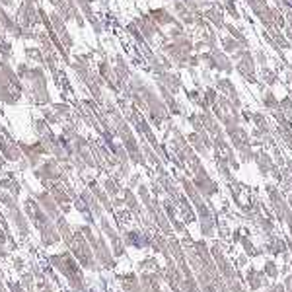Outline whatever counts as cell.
Listing matches in <instances>:
<instances>
[{"mask_svg": "<svg viewBox=\"0 0 292 292\" xmlns=\"http://www.w3.org/2000/svg\"><path fill=\"white\" fill-rule=\"evenodd\" d=\"M226 31H228V35H230V37H234V39L240 43V47H242V49H250V41H248L246 33H244L240 27H236L234 23H226Z\"/></svg>", "mask_w": 292, "mask_h": 292, "instance_id": "obj_6", "label": "cell"}, {"mask_svg": "<svg viewBox=\"0 0 292 292\" xmlns=\"http://www.w3.org/2000/svg\"><path fill=\"white\" fill-rule=\"evenodd\" d=\"M248 287H250V291H259L261 287H265L267 285V275L263 273V271H257V269H253V267H250V271H248Z\"/></svg>", "mask_w": 292, "mask_h": 292, "instance_id": "obj_4", "label": "cell"}, {"mask_svg": "<svg viewBox=\"0 0 292 292\" xmlns=\"http://www.w3.org/2000/svg\"><path fill=\"white\" fill-rule=\"evenodd\" d=\"M240 242H242V246L246 248V253H248V255H251V257H257V255H261V251H259V250H255V246H253V244H251V242L246 238V236H242V238H240Z\"/></svg>", "mask_w": 292, "mask_h": 292, "instance_id": "obj_12", "label": "cell"}, {"mask_svg": "<svg viewBox=\"0 0 292 292\" xmlns=\"http://www.w3.org/2000/svg\"><path fill=\"white\" fill-rule=\"evenodd\" d=\"M263 273H265L267 277H271V279H277V277H279V267H277V263H275V261H267Z\"/></svg>", "mask_w": 292, "mask_h": 292, "instance_id": "obj_13", "label": "cell"}, {"mask_svg": "<svg viewBox=\"0 0 292 292\" xmlns=\"http://www.w3.org/2000/svg\"><path fill=\"white\" fill-rule=\"evenodd\" d=\"M267 292H287V289H285L281 283H273V285L269 287V291Z\"/></svg>", "mask_w": 292, "mask_h": 292, "instance_id": "obj_15", "label": "cell"}, {"mask_svg": "<svg viewBox=\"0 0 292 292\" xmlns=\"http://www.w3.org/2000/svg\"><path fill=\"white\" fill-rule=\"evenodd\" d=\"M187 141L195 146V150H197L199 154H203V156H209V148L205 146V141H203V137H201L199 133H191V135L187 137Z\"/></svg>", "mask_w": 292, "mask_h": 292, "instance_id": "obj_9", "label": "cell"}, {"mask_svg": "<svg viewBox=\"0 0 292 292\" xmlns=\"http://www.w3.org/2000/svg\"><path fill=\"white\" fill-rule=\"evenodd\" d=\"M253 162L257 164V167H259V171L263 173V175H269L271 173V169L275 167V162H273V158L265 152V150H259V152H255V158H253Z\"/></svg>", "mask_w": 292, "mask_h": 292, "instance_id": "obj_5", "label": "cell"}, {"mask_svg": "<svg viewBox=\"0 0 292 292\" xmlns=\"http://www.w3.org/2000/svg\"><path fill=\"white\" fill-rule=\"evenodd\" d=\"M259 76H261V80H263L269 88H273V86L279 84V72H275V70H271V68H267V66H261Z\"/></svg>", "mask_w": 292, "mask_h": 292, "instance_id": "obj_7", "label": "cell"}, {"mask_svg": "<svg viewBox=\"0 0 292 292\" xmlns=\"http://www.w3.org/2000/svg\"><path fill=\"white\" fill-rule=\"evenodd\" d=\"M285 289H287V292H292V275H289V279L285 283Z\"/></svg>", "mask_w": 292, "mask_h": 292, "instance_id": "obj_16", "label": "cell"}, {"mask_svg": "<svg viewBox=\"0 0 292 292\" xmlns=\"http://www.w3.org/2000/svg\"><path fill=\"white\" fill-rule=\"evenodd\" d=\"M279 100H277V96L273 94V90H267L265 94H263V105H265V109H271V111H277L279 109Z\"/></svg>", "mask_w": 292, "mask_h": 292, "instance_id": "obj_10", "label": "cell"}, {"mask_svg": "<svg viewBox=\"0 0 292 292\" xmlns=\"http://www.w3.org/2000/svg\"><path fill=\"white\" fill-rule=\"evenodd\" d=\"M240 263H242V265H246V263H248V257H246V255H242V257H240Z\"/></svg>", "mask_w": 292, "mask_h": 292, "instance_id": "obj_18", "label": "cell"}, {"mask_svg": "<svg viewBox=\"0 0 292 292\" xmlns=\"http://www.w3.org/2000/svg\"><path fill=\"white\" fill-rule=\"evenodd\" d=\"M253 59H255V64H259V66H267V53L263 51V49H257L255 53H253Z\"/></svg>", "mask_w": 292, "mask_h": 292, "instance_id": "obj_14", "label": "cell"}, {"mask_svg": "<svg viewBox=\"0 0 292 292\" xmlns=\"http://www.w3.org/2000/svg\"><path fill=\"white\" fill-rule=\"evenodd\" d=\"M265 250H267L269 253H273V255H281V253L287 255L289 246H287V242H285L283 238H279V236H275V234H267Z\"/></svg>", "mask_w": 292, "mask_h": 292, "instance_id": "obj_3", "label": "cell"}, {"mask_svg": "<svg viewBox=\"0 0 292 292\" xmlns=\"http://www.w3.org/2000/svg\"><path fill=\"white\" fill-rule=\"evenodd\" d=\"M287 171L291 173V177H292V160H287Z\"/></svg>", "mask_w": 292, "mask_h": 292, "instance_id": "obj_17", "label": "cell"}, {"mask_svg": "<svg viewBox=\"0 0 292 292\" xmlns=\"http://www.w3.org/2000/svg\"><path fill=\"white\" fill-rule=\"evenodd\" d=\"M222 6H224V12H226L230 18H234L236 21L242 20V14H240L238 8H236V0H222Z\"/></svg>", "mask_w": 292, "mask_h": 292, "instance_id": "obj_11", "label": "cell"}, {"mask_svg": "<svg viewBox=\"0 0 292 292\" xmlns=\"http://www.w3.org/2000/svg\"><path fill=\"white\" fill-rule=\"evenodd\" d=\"M220 45H222V51L226 53V55H234L236 51H240L242 47H240V43L234 39V37H230V35H224L222 39H220Z\"/></svg>", "mask_w": 292, "mask_h": 292, "instance_id": "obj_8", "label": "cell"}, {"mask_svg": "<svg viewBox=\"0 0 292 292\" xmlns=\"http://www.w3.org/2000/svg\"><path fill=\"white\" fill-rule=\"evenodd\" d=\"M148 16L156 21V25H175L179 20L169 12V10H166V8H156V10H150L148 12Z\"/></svg>", "mask_w": 292, "mask_h": 292, "instance_id": "obj_2", "label": "cell"}, {"mask_svg": "<svg viewBox=\"0 0 292 292\" xmlns=\"http://www.w3.org/2000/svg\"><path fill=\"white\" fill-rule=\"evenodd\" d=\"M193 185L197 187V191H199L201 197H205V199H210V197H214V195L218 193V185L212 181V177L207 173L205 167H199V169L195 171Z\"/></svg>", "mask_w": 292, "mask_h": 292, "instance_id": "obj_1", "label": "cell"}]
</instances>
